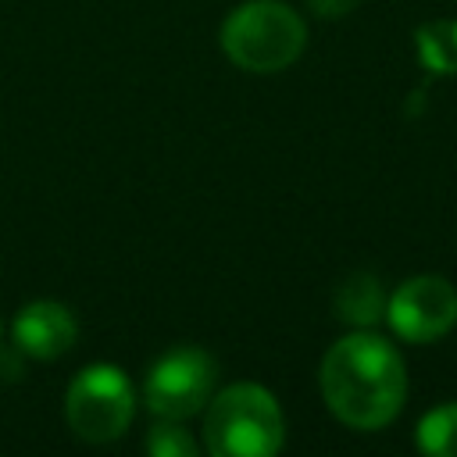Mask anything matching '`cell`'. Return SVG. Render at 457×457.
I'll return each instance as SVG.
<instances>
[{
	"mask_svg": "<svg viewBox=\"0 0 457 457\" xmlns=\"http://www.w3.org/2000/svg\"><path fill=\"white\" fill-rule=\"evenodd\" d=\"M321 396L325 407L350 428L375 432L389 425L407 400L403 357L393 343L375 332L353 328L321 357Z\"/></svg>",
	"mask_w": 457,
	"mask_h": 457,
	"instance_id": "cell-1",
	"label": "cell"
},
{
	"mask_svg": "<svg viewBox=\"0 0 457 457\" xmlns=\"http://www.w3.org/2000/svg\"><path fill=\"white\" fill-rule=\"evenodd\" d=\"M286 443L278 400L257 382H236L204 407V450L214 457H271Z\"/></svg>",
	"mask_w": 457,
	"mask_h": 457,
	"instance_id": "cell-2",
	"label": "cell"
},
{
	"mask_svg": "<svg viewBox=\"0 0 457 457\" xmlns=\"http://www.w3.org/2000/svg\"><path fill=\"white\" fill-rule=\"evenodd\" d=\"M307 46V25L286 0H246L221 21V50L243 71H282Z\"/></svg>",
	"mask_w": 457,
	"mask_h": 457,
	"instance_id": "cell-3",
	"label": "cell"
},
{
	"mask_svg": "<svg viewBox=\"0 0 457 457\" xmlns=\"http://www.w3.org/2000/svg\"><path fill=\"white\" fill-rule=\"evenodd\" d=\"M136 414V393L121 368L89 364L82 368L64 393V421L86 443L118 439Z\"/></svg>",
	"mask_w": 457,
	"mask_h": 457,
	"instance_id": "cell-4",
	"label": "cell"
},
{
	"mask_svg": "<svg viewBox=\"0 0 457 457\" xmlns=\"http://www.w3.org/2000/svg\"><path fill=\"white\" fill-rule=\"evenodd\" d=\"M218 364L200 346H175L164 357H157L143 382V400L150 414L186 421L200 414L214 393Z\"/></svg>",
	"mask_w": 457,
	"mask_h": 457,
	"instance_id": "cell-5",
	"label": "cell"
},
{
	"mask_svg": "<svg viewBox=\"0 0 457 457\" xmlns=\"http://www.w3.org/2000/svg\"><path fill=\"white\" fill-rule=\"evenodd\" d=\"M386 321L407 343H432L457 321V289L439 275H414L389 293Z\"/></svg>",
	"mask_w": 457,
	"mask_h": 457,
	"instance_id": "cell-6",
	"label": "cell"
},
{
	"mask_svg": "<svg viewBox=\"0 0 457 457\" xmlns=\"http://www.w3.org/2000/svg\"><path fill=\"white\" fill-rule=\"evenodd\" d=\"M75 314L57 300H32L14 318V346L36 361H57L75 346Z\"/></svg>",
	"mask_w": 457,
	"mask_h": 457,
	"instance_id": "cell-7",
	"label": "cell"
},
{
	"mask_svg": "<svg viewBox=\"0 0 457 457\" xmlns=\"http://www.w3.org/2000/svg\"><path fill=\"white\" fill-rule=\"evenodd\" d=\"M386 289L371 271H353L336 289V314L353 328H368L386 318Z\"/></svg>",
	"mask_w": 457,
	"mask_h": 457,
	"instance_id": "cell-8",
	"label": "cell"
},
{
	"mask_svg": "<svg viewBox=\"0 0 457 457\" xmlns=\"http://www.w3.org/2000/svg\"><path fill=\"white\" fill-rule=\"evenodd\" d=\"M414 50H418V61L432 75H457V18L418 25Z\"/></svg>",
	"mask_w": 457,
	"mask_h": 457,
	"instance_id": "cell-9",
	"label": "cell"
},
{
	"mask_svg": "<svg viewBox=\"0 0 457 457\" xmlns=\"http://www.w3.org/2000/svg\"><path fill=\"white\" fill-rule=\"evenodd\" d=\"M418 450L428 457H457V403L432 407L418 421Z\"/></svg>",
	"mask_w": 457,
	"mask_h": 457,
	"instance_id": "cell-10",
	"label": "cell"
},
{
	"mask_svg": "<svg viewBox=\"0 0 457 457\" xmlns=\"http://www.w3.org/2000/svg\"><path fill=\"white\" fill-rule=\"evenodd\" d=\"M146 450H150L154 457H196V453H200V443L182 428V421L161 418V421L146 432Z\"/></svg>",
	"mask_w": 457,
	"mask_h": 457,
	"instance_id": "cell-11",
	"label": "cell"
},
{
	"mask_svg": "<svg viewBox=\"0 0 457 457\" xmlns=\"http://www.w3.org/2000/svg\"><path fill=\"white\" fill-rule=\"evenodd\" d=\"M357 4H361V0H311V11H314L318 18H343V14H350Z\"/></svg>",
	"mask_w": 457,
	"mask_h": 457,
	"instance_id": "cell-12",
	"label": "cell"
}]
</instances>
